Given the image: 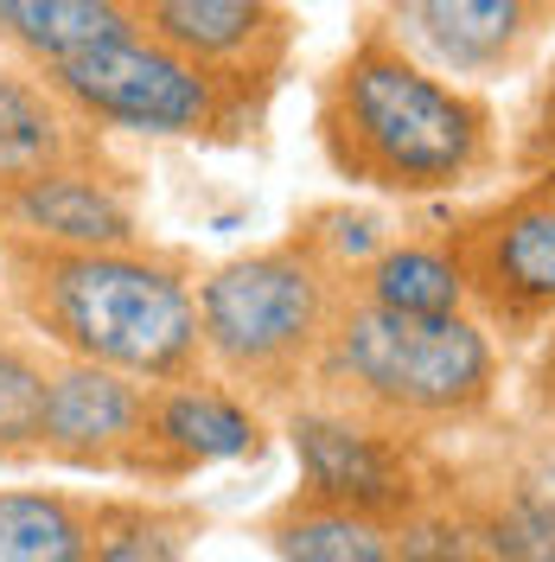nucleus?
I'll return each mask as SVG.
<instances>
[{"instance_id": "obj_1", "label": "nucleus", "mask_w": 555, "mask_h": 562, "mask_svg": "<svg viewBox=\"0 0 555 562\" xmlns=\"http://www.w3.org/2000/svg\"><path fill=\"white\" fill-rule=\"evenodd\" d=\"M326 167L396 205L479 192L505 167V128L479 83L428 65L389 20H364L313 90Z\"/></svg>"}, {"instance_id": "obj_2", "label": "nucleus", "mask_w": 555, "mask_h": 562, "mask_svg": "<svg viewBox=\"0 0 555 562\" xmlns=\"http://www.w3.org/2000/svg\"><path fill=\"white\" fill-rule=\"evenodd\" d=\"M199 262L167 244L65 249L13 237L7 307L65 358H90L147 384L205 371Z\"/></svg>"}, {"instance_id": "obj_3", "label": "nucleus", "mask_w": 555, "mask_h": 562, "mask_svg": "<svg viewBox=\"0 0 555 562\" xmlns=\"http://www.w3.org/2000/svg\"><path fill=\"white\" fill-rule=\"evenodd\" d=\"M307 396L346 403L421 441L479 435L505 396V339L473 314H396L364 294L339 301Z\"/></svg>"}, {"instance_id": "obj_4", "label": "nucleus", "mask_w": 555, "mask_h": 562, "mask_svg": "<svg viewBox=\"0 0 555 562\" xmlns=\"http://www.w3.org/2000/svg\"><path fill=\"white\" fill-rule=\"evenodd\" d=\"M351 281L326 262L307 231H287L275 244L243 249L199 276V333L205 371L230 390L281 416L313 390L319 351L332 339V319Z\"/></svg>"}, {"instance_id": "obj_5", "label": "nucleus", "mask_w": 555, "mask_h": 562, "mask_svg": "<svg viewBox=\"0 0 555 562\" xmlns=\"http://www.w3.org/2000/svg\"><path fill=\"white\" fill-rule=\"evenodd\" d=\"M45 77L83 109L103 135H140V140H199V147H243L269 122L256 103H243L224 77L192 65L185 52L160 45L140 26L97 38L70 52Z\"/></svg>"}, {"instance_id": "obj_6", "label": "nucleus", "mask_w": 555, "mask_h": 562, "mask_svg": "<svg viewBox=\"0 0 555 562\" xmlns=\"http://www.w3.org/2000/svg\"><path fill=\"white\" fill-rule=\"evenodd\" d=\"M275 428L287 435L301 486L319 492V498H339L364 518L403 525V518L453 498V454L441 441L403 435V428L358 416L346 403L301 396L275 416Z\"/></svg>"}, {"instance_id": "obj_7", "label": "nucleus", "mask_w": 555, "mask_h": 562, "mask_svg": "<svg viewBox=\"0 0 555 562\" xmlns=\"http://www.w3.org/2000/svg\"><path fill=\"white\" fill-rule=\"evenodd\" d=\"M448 231L466 269V301L511 346H536L555 326V167L486 205L460 211Z\"/></svg>"}, {"instance_id": "obj_8", "label": "nucleus", "mask_w": 555, "mask_h": 562, "mask_svg": "<svg viewBox=\"0 0 555 562\" xmlns=\"http://www.w3.org/2000/svg\"><path fill=\"white\" fill-rule=\"evenodd\" d=\"M38 467L122 480V486H160L154 454V384L109 371L90 358L52 351L45 378V416H38Z\"/></svg>"}, {"instance_id": "obj_9", "label": "nucleus", "mask_w": 555, "mask_h": 562, "mask_svg": "<svg viewBox=\"0 0 555 562\" xmlns=\"http://www.w3.org/2000/svg\"><path fill=\"white\" fill-rule=\"evenodd\" d=\"M140 33L185 52L192 65L224 77L243 103L269 115L294 65V13L287 0H122Z\"/></svg>"}, {"instance_id": "obj_10", "label": "nucleus", "mask_w": 555, "mask_h": 562, "mask_svg": "<svg viewBox=\"0 0 555 562\" xmlns=\"http://www.w3.org/2000/svg\"><path fill=\"white\" fill-rule=\"evenodd\" d=\"M0 231L65 249L147 244L140 179L135 167H52L33 179H0Z\"/></svg>"}, {"instance_id": "obj_11", "label": "nucleus", "mask_w": 555, "mask_h": 562, "mask_svg": "<svg viewBox=\"0 0 555 562\" xmlns=\"http://www.w3.org/2000/svg\"><path fill=\"white\" fill-rule=\"evenodd\" d=\"M383 20L448 77L486 83L530 65L550 33V0H389Z\"/></svg>"}, {"instance_id": "obj_12", "label": "nucleus", "mask_w": 555, "mask_h": 562, "mask_svg": "<svg viewBox=\"0 0 555 562\" xmlns=\"http://www.w3.org/2000/svg\"><path fill=\"white\" fill-rule=\"evenodd\" d=\"M269 409L230 390L217 371L167 378L154 384V454H160V486H185L205 467H237V460L269 454Z\"/></svg>"}, {"instance_id": "obj_13", "label": "nucleus", "mask_w": 555, "mask_h": 562, "mask_svg": "<svg viewBox=\"0 0 555 562\" xmlns=\"http://www.w3.org/2000/svg\"><path fill=\"white\" fill-rule=\"evenodd\" d=\"M52 167H128L65 90L0 45V179H33Z\"/></svg>"}, {"instance_id": "obj_14", "label": "nucleus", "mask_w": 555, "mask_h": 562, "mask_svg": "<svg viewBox=\"0 0 555 562\" xmlns=\"http://www.w3.org/2000/svg\"><path fill=\"white\" fill-rule=\"evenodd\" d=\"M351 294L396 307V314H466V269L448 231H396L389 244L351 276Z\"/></svg>"}, {"instance_id": "obj_15", "label": "nucleus", "mask_w": 555, "mask_h": 562, "mask_svg": "<svg viewBox=\"0 0 555 562\" xmlns=\"http://www.w3.org/2000/svg\"><path fill=\"white\" fill-rule=\"evenodd\" d=\"M262 543L287 562H396V525L294 486L262 518Z\"/></svg>"}, {"instance_id": "obj_16", "label": "nucleus", "mask_w": 555, "mask_h": 562, "mask_svg": "<svg viewBox=\"0 0 555 562\" xmlns=\"http://www.w3.org/2000/svg\"><path fill=\"white\" fill-rule=\"evenodd\" d=\"M97 550L90 562H173L205 537V512L160 492H90Z\"/></svg>"}, {"instance_id": "obj_17", "label": "nucleus", "mask_w": 555, "mask_h": 562, "mask_svg": "<svg viewBox=\"0 0 555 562\" xmlns=\"http://www.w3.org/2000/svg\"><path fill=\"white\" fill-rule=\"evenodd\" d=\"M97 518L90 492L7 486L0 492V562H90Z\"/></svg>"}, {"instance_id": "obj_18", "label": "nucleus", "mask_w": 555, "mask_h": 562, "mask_svg": "<svg viewBox=\"0 0 555 562\" xmlns=\"http://www.w3.org/2000/svg\"><path fill=\"white\" fill-rule=\"evenodd\" d=\"M122 26H135L122 0H0V45L38 70Z\"/></svg>"}, {"instance_id": "obj_19", "label": "nucleus", "mask_w": 555, "mask_h": 562, "mask_svg": "<svg viewBox=\"0 0 555 562\" xmlns=\"http://www.w3.org/2000/svg\"><path fill=\"white\" fill-rule=\"evenodd\" d=\"M45 378H52V346L0 301V467H38Z\"/></svg>"}, {"instance_id": "obj_20", "label": "nucleus", "mask_w": 555, "mask_h": 562, "mask_svg": "<svg viewBox=\"0 0 555 562\" xmlns=\"http://www.w3.org/2000/svg\"><path fill=\"white\" fill-rule=\"evenodd\" d=\"M466 454L486 460L491 473H505L511 486H523L536 505H550L555 512V422L523 416V428H511V435H486V441H473Z\"/></svg>"}, {"instance_id": "obj_21", "label": "nucleus", "mask_w": 555, "mask_h": 562, "mask_svg": "<svg viewBox=\"0 0 555 562\" xmlns=\"http://www.w3.org/2000/svg\"><path fill=\"white\" fill-rule=\"evenodd\" d=\"M294 231H307L313 244L326 249V262H332L346 281L358 276L389 237H396L389 217H383V211H364V205H313V211L294 217Z\"/></svg>"}, {"instance_id": "obj_22", "label": "nucleus", "mask_w": 555, "mask_h": 562, "mask_svg": "<svg viewBox=\"0 0 555 562\" xmlns=\"http://www.w3.org/2000/svg\"><path fill=\"white\" fill-rule=\"evenodd\" d=\"M523 416L555 422V326L536 339V358H530V384H523Z\"/></svg>"}, {"instance_id": "obj_23", "label": "nucleus", "mask_w": 555, "mask_h": 562, "mask_svg": "<svg viewBox=\"0 0 555 562\" xmlns=\"http://www.w3.org/2000/svg\"><path fill=\"white\" fill-rule=\"evenodd\" d=\"M7 269H13V237L0 231V301H7Z\"/></svg>"}, {"instance_id": "obj_24", "label": "nucleus", "mask_w": 555, "mask_h": 562, "mask_svg": "<svg viewBox=\"0 0 555 562\" xmlns=\"http://www.w3.org/2000/svg\"><path fill=\"white\" fill-rule=\"evenodd\" d=\"M377 7H389V0H377Z\"/></svg>"}]
</instances>
